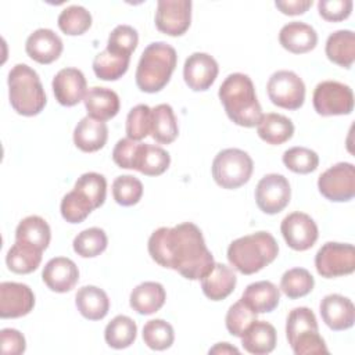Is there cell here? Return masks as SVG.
I'll list each match as a JSON object with an SVG mask.
<instances>
[{
	"instance_id": "cell-1",
	"label": "cell",
	"mask_w": 355,
	"mask_h": 355,
	"mask_svg": "<svg viewBox=\"0 0 355 355\" xmlns=\"http://www.w3.org/2000/svg\"><path fill=\"white\" fill-rule=\"evenodd\" d=\"M147 247L158 265L173 269L189 280H201L215 263L200 227L191 222L158 227L151 233Z\"/></svg>"
},
{
	"instance_id": "cell-2",
	"label": "cell",
	"mask_w": 355,
	"mask_h": 355,
	"mask_svg": "<svg viewBox=\"0 0 355 355\" xmlns=\"http://www.w3.org/2000/svg\"><path fill=\"white\" fill-rule=\"evenodd\" d=\"M218 96L229 119L239 126L252 128L263 116L254 83L245 73H230L222 82Z\"/></svg>"
},
{
	"instance_id": "cell-3",
	"label": "cell",
	"mask_w": 355,
	"mask_h": 355,
	"mask_svg": "<svg viewBox=\"0 0 355 355\" xmlns=\"http://www.w3.org/2000/svg\"><path fill=\"white\" fill-rule=\"evenodd\" d=\"M279 254L275 237L268 232H257L233 240L227 248V261L243 275H252L273 262Z\"/></svg>"
},
{
	"instance_id": "cell-4",
	"label": "cell",
	"mask_w": 355,
	"mask_h": 355,
	"mask_svg": "<svg viewBox=\"0 0 355 355\" xmlns=\"http://www.w3.org/2000/svg\"><path fill=\"white\" fill-rule=\"evenodd\" d=\"M176 50L165 42L150 43L140 55L136 68V85L141 92L157 93L162 90L176 68Z\"/></svg>"
},
{
	"instance_id": "cell-5",
	"label": "cell",
	"mask_w": 355,
	"mask_h": 355,
	"mask_svg": "<svg viewBox=\"0 0 355 355\" xmlns=\"http://www.w3.org/2000/svg\"><path fill=\"white\" fill-rule=\"evenodd\" d=\"M8 97L15 112L33 116L46 105V93L39 75L26 64H17L8 72Z\"/></svg>"
},
{
	"instance_id": "cell-6",
	"label": "cell",
	"mask_w": 355,
	"mask_h": 355,
	"mask_svg": "<svg viewBox=\"0 0 355 355\" xmlns=\"http://www.w3.org/2000/svg\"><path fill=\"white\" fill-rule=\"evenodd\" d=\"M286 336L295 355L329 354L324 340L319 334L316 316L306 306L294 308L286 322Z\"/></svg>"
},
{
	"instance_id": "cell-7",
	"label": "cell",
	"mask_w": 355,
	"mask_h": 355,
	"mask_svg": "<svg viewBox=\"0 0 355 355\" xmlns=\"http://www.w3.org/2000/svg\"><path fill=\"white\" fill-rule=\"evenodd\" d=\"M254 169L252 158L240 148H226L212 161V178L222 189H237L245 184Z\"/></svg>"
},
{
	"instance_id": "cell-8",
	"label": "cell",
	"mask_w": 355,
	"mask_h": 355,
	"mask_svg": "<svg viewBox=\"0 0 355 355\" xmlns=\"http://www.w3.org/2000/svg\"><path fill=\"white\" fill-rule=\"evenodd\" d=\"M312 103L315 111L322 116L348 115L354 110V93L348 85L323 80L315 87Z\"/></svg>"
},
{
	"instance_id": "cell-9",
	"label": "cell",
	"mask_w": 355,
	"mask_h": 355,
	"mask_svg": "<svg viewBox=\"0 0 355 355\" xmlns=\"http://www.w3.org/2000/svg\"><path fill=\"white\" fill-rule=\"evenodd\" d=\"M315 266L326 279L351 275L355 270V248L348 243H324L315 255Z\"/></svg>"
},
{
	"instance_id": "cell-10",
	"label": "cell",
	"mask_w": 355,
	"mask_h": 355,
	"mask_svg": "<svg viewBox=\"0 0 355 355\" xmlns=\"http://www.w3.org/2000/svg\"><path fill=\"white\" fill-rule=\"evenodd\" d=\"M266 90L269 100L284 110H298L305 100V85L293 71L282 69L272 73Z\"/></svg>"
},
{
	"instance_id": "cell-11",
	"label": "cell",
	"mask_w": 355,
	"mask_h": 355,
	"mask_svg": "<svg viewBox=\"0 0 355 355\" xmlns=\"http://www.w3.org/2000/svg\"><path fill=\"white\" fill-rule=\"evenodd\" d=\"M320 194L334 202L349 201L355 196V166L338 162L326 169L318 179Z\"/></svg>"
},
{
	"instance_id": "cell-12",
	"label": "cell",
	"mask_w": 355,
	"mask_h": 355,
	"mask_svg": "<svg viewBox=\"0 0 355 355\" xmlns=\"http://www.w3.org/2000/svg\"><path fill=\"white\" fill-rule=\"evenodd\" d=\"M291 197V189L288 180L279 173L265 175L257 184L255 201L258 208L268 214L275 215L283 211Z\"/></svg>"
},
{
	"instance_id": "cell-13",
	"label": "cell",
	"mask_w": 355,
	"mask_h": 355,
	"mask_svg": "<svg viewBox=\"0 0 355 355\" xmlns=\"http://www.w3.org/2000/svg\"><path fill=\"white\" fill-rule=\"evenodd\" d=\"M191 22L190 0H159L155 11V26L169 36H182Z\"/></svg>"
},
{
	"instance_id": "cell-14",
	"label": "cell",
	"mask_w": 355,
	"mask_h": 355,
	"mask_svg": "<svg viewBox=\"0 0 355 355\" xmlns=\"http://www.w3.org/2000/svg\"><path fill=\"white\" fill-rule=\"evenodd\" d=\"M287 245L295 251L309 250L318 240L319 230L315 220L304 212L288 214L280 225Z\"/></svg>"
},
{
	"instance_id": "cell-15",
	"label": "cell",
	"mask_w": 355,
	"mask_h": 355,
	"mask_svg": "<svg viewBox=\"0 0 355 355\" xmlns=\"http://www.w3.org/2000/svg\"><path fill=\"white\" fill-rule=\"evenodd\" d=\"M35 306V294L29 286L17 282L0 283V316L14 319L28 315Z\"/></svg>"
},
{
	"instance_id": "cell-16",
	"label": "cell",
	"mask_w": 355,
	"mask_h": 355,
	"mask_svg": "<svg viewBox=\"0 0 355 355\" xmlns=\"http://www.w3.org/2000/svg\"><path fill=\"white\" fill-rule=\"evenodd\" d=\"M219 72L216 60L207 53H193L184 61L183 78L186 85L194 92L208 90Z\"/></svg>"
},
{
	"instance_id": "cell-17",
	"label": "cell",
	"mask_w": 355,
	"mask_h": 355,
	"mask_svg": "<svg viewBox=\"0 0 355 355\" xmlns=\"http://www.w3.org/2000/svg\"><path fill=\"white\" fill-rule=\"evenodd\" d=\"M53 92L55 100L65 107L76 105L86 96V78L78 68H62L53 79Z\"/></svg>"
},
{
	"instance_id": "cell-18",
	"label": "cell",
	"mask_w": 355,
	"mask_h": 355,
	"mask_svg": "<svg viewBox=\"0 0 355 355\" xmlns=\"http://www.w3.org/2000/svg\"><path fill=\"white\" fill-rule=\"evenodd\" d=\"M320 315L327 327L341 331L352 327L355 322V306L352 301L341 294H329L320 301Z\"/></svg>"
},
{
	"instance_id": "cell-19",
	"label": "cell",
	"mask_w": 355,
	"mask_h": 355,
	"mask_svg": "<svg viewBox=\"0 0 355 355\" xmlns=\"http://www.w3.org/2000/svg\"><path fill=\"white\" fill-rule=\"evenodd\" d=\"M42 279L44 284L55 293L71 291L79 280L76 263L65 257L51 258L43 268Z\"/></svg>"
},
{
	"instance_id": "cell-20",
	"label": "cell",
	"mask_w": 355,
	"mask_h": 355,
	"mask_svg": "<svg viewBox=\"0 0 355 355\" xmlns=\"http://www.w3.org/2000/svg\"><path fill=\"white\" fill-rule=\"evenodd\" d=\"M62 40L51 29L40 28L32 32L25 43L26 54L39 64H51L62 53Z\"/></svg>"
},
{
	"instance_id": "cell-21",
	"label": "cell",
	"mask_w": 355,
	"mask_h": 355,
	"mask_svg": "<svg viewBox=\"0 0 355 355\" xmlns=\"http://www.w3.org/2000/svg\"><path fill=\"white\" fill-rule=\"evenodd\" d=\"M279 42L283 49L293 54H304L313 50L318 44L316 31L300 21L286 24L279 32Z\"/></svg>"
},
{
	"instance_id": "cell-22",
	"label": "cell",
	"mask_w": 355,
	"mask_h": 355,
	"mask_svg": "<svg viewBox=\"0 0 355 355\" xmlns=\"http://www.w3.org/2000/svg\"><path fill=\"white\" fill-rule=\"evenodd\" d=\"M237 283V277L227 265L215 262L212 269L201 279V288L211 301H222L229 297Z\"/></svg>"
},
{
	"instance_id": "cell-23",
	"label": "cell",
	"mask_w": 355,
	"mask_h": 355,
	"mask_svg": "<svg viewBox=\"0 0 355 355\" xmlns=\"http://www.w3.org/2000/svg\"><path fill=\"white\" fill-rule=\"evenodd\" d=\"M108 139V128L105 122L92 116L82 118L73 130V143L83 153H94L103 148Z\"/></svg>"
},
{
	"instance_id": "cell-24",
	"label": "cell",
	"mask_w": 355,
	"mask_h": 355,
	"mask_svg": "<svg viewBox=\"0 0 355 355\" xmlns=\"http://www.w3.org/2000/svg\"><path fill=\"white\" fill-rule=\"evenodd\" d=\"M83 103L87 115L103 122L114 118L118 114L121 105L119 97L114 90L100 86L90 87L86 92Z\"/></svg>"
},
{
	"instance_id": "cell-25",
	"label": "cell",
	"mask_w": 355,
	"mask_h": 355,
	"mask_svg": "<svg viewBox=\"0 0 355 355\" xmlns=\"http://www.w3.org/2000/svg\"><path fill=\"white\" fill-rule=\"evenodd\" d=\"M166 300L165 288L157 282H143L136 286L129 297L133 311L140 315H151L162 308Z\"/></svg>"
},
{
	"instance_id": "cell-26",
	"label": "cell",
	"mask_w": 355,
	"mask_h": 355,
	"mask_svg": "<svg viewBox=\"0 0 355 355\" xmlns=\"http://www.w3.org/2000/svg\"><path fill=\"white\" fill-rule=\"evenodd\" d=\"M243 348L254 355H265L275 349L277 343L276 329L265 320H255L240 337Z\"/></svg>"
},
{
	"instance_id": "cell-27",
	"label": "cell",
	"mask_w": 355,
	"mask_h": 355,
	"mask_svg": "<svg viewBox=\"0 0 355 355\" xmlns=\"http://www.w3.org/2000/svg\"><path fill=\"white\" fill-rule=\"evenodd\" d=\"M75 305L79 313L89 320H101L110 311L107 293L96 286H83L75 295Z\"/></svg>"
},
{
	"instance_id": "cell-28",
	"label": "cell",
	"mask_w": 355,
	"mask_h": 355,
	"mask_svg": "<svg viewBox=\"0 0 355 355\" xmlns=\"http://www.w3.org/2000/svg\"><path fill=\"white\" fill-rule=\"evenodd\" d=\"M241 300L257 313L272 312L277 308L280 301L279 288L268 280L251 283L245 287Z\"/></svg>"
},
{
	"instance_id": "cell-29",
	"label": "cell",
	"mask_w": 355,
	"mask_h": 355,
	"mask_svg": "<svg viewBox=\"0 0 355 355\" xmlns=\"http://www.w3.org/2000/svg\"><path fill=\"white\" fill-rule=\"evenodd\" d=\"M327 58L343 67L351 68L355 60V33L349 29H340L333 32L326 40Z\"/></svg>"
},
{
	"instance_id": "cell-30",
	"label": "cell",
	"mask_w": 355,
	"mask_h": 355,
	"mask_svg": "<svg viewBox=\"0 0 355 355\" xmlns=\"http://www.w3.org/2000/svg\"><path fill=\"white\" fill-rule=\"evenodd\" d=\"M258 136L272 146H279L288 141L294 135V125L291 119L282 114H265L257 125Z\"/></svg>"
},
{
	"instance_id": "cell-31",
	"label": "cell",
	"mask_w": 355,
	"mask_h": 355,
	"mask_svg": "<svg viewBox=\"0 0 355 355\" xmlns=\"http://www.w3.org/2000/svg\"><path fill=\"white\" fill-rule=\"evenodd\" d=\"M153 139L161 144L172 143L178 135V121L169 104H158L151 108V133Z\"/></svg>"
},
{
	"instance_id": "cell-32",
	"label": "cell",
	"mask_w": 355,
	"mask_h": 355,
	"mask_svg": "<svg viewBox=\"0 0 355 355\" xmlns=\"http://www.w3.org/2000/svg\"><path fill=\"white\" fill-rule=\"evenodd\" d=\"M42 250L22 241L14 243L6 255L8 269L18 275H26L36 270L42 262Z\"/></svg>"
},
{
	"instance_id": "cell-33",
	"label": "cell",
	"mask_w": 355,
	"mask_h": 355,
	"mask_svg": "<svg viewBox=\"0 0 355 355\" xmlns=\"http://www.w3.org/2000/svg\"><path fill=\"white\" fill-rule=\"evenodd\" d=\"M51 232L49 223L37 215L24 218L15 230V240L28 243L39 250H46L50 244Z\"/></svg>"
},
{
	"instance_id": "cell-34",
	"label": "cell",
	"mask_w": 355,
	"mask_h": 355,
	"mask_svg": "<svg viewBox=\"0 0 355 355\" xmlns=\"http://www.w3.org/2000/svg\"><path fill=\"white\" fill-rule=\"evenodd\" d=\"M171 164V155L166 150L154 144L140 143L135 169L146 176L162 175Z\"/></svg>"
},
{
	"instance_id": "cell-35",
	"label": "cell",
	"mask_w": 355,
	"mask_h": 355,
	"mask_svg": "<svg viewBox=\"0 0 355 355\" xmlns=\"http://www.w3.org/2000/svg\"><path fill=\"white\" fill-rule=\"evenodd\" d=\"M130 55H123L104 49L93 60V71L101 80H116L122 78L129 68Z\"/></svg>"
},
{
	"instance_id": "cell-36",
	"label": "cell",
	"mask_w": 355,
	"mask_h": 355,
	"mask_svg": "<svg viewBox=\"0 0 355 355\" xmlns=\"http://www.w3.org/2000/svg\"><path fill=\"white\" fill-rule=\"evenodd\" d=\"M137 334L135 320L126 315L115 316L104 330L105 343L115 349H123L133 344Z\"/></svg>"
},
{
	"instance_id": "cell-37",
	"label": "cell",
	"mask_w": 355,
	"mask_h": 355,
	"mask_svg": "<svg viewBox=\"0 0 355 355\" xmlns=\"http://www.w3.org/2000/svg\"><path fill=\"white\" fill-rule=\"evenodd\" d=\"M73 190L80 193L93 207V209L104 204L107 196V180L97 172H86L78 178Z\"/></svg>"
},
{
	"instance_id": "cell-38",
	"label": "cell",
	"mask_w": 355,
	"mask_h": 355,
	"mask_svg": "<svg viewBox=\"0 0 355 355\" xmlns=\"http://www.w3.org/2000/svg\"><path fill=\"white\" fill-rule=\"evenodd\" d=\"M315 279L309 270L304 268H293L283 273L280 280L282 291L291 300L301 298L312 291Z\"/></svg>"
},
{
	"instance_id": "cell-39",
	"label": "cell",
	"mask_w": 355,
	"mask_h": 355,
	"mask_svg": "<svg viewBox=\"0 0 355 355\" xmlns=\"http://www.w3.org/2000/svg\"><path fill=\"white\" fill-rule=\"evenodd\" d=\"M108 244L107 234L100 227H89L82 230L73 239V251L82 258H93L100 255Z\"/></svg>"
},
{
	"instance_id": "cell-40",
	"label": "cell",
	"mask_w": 355,
	"mask_h": 355,
	"mask_svg": "<svg viewBox=\"0 0 355 355\" xmlns=\"http://www.w3.org/2000/svg\"><path fill=\"white\" fill-rule=\"evenodd\" d=\"M173 327L164 319H151L143 327V341L151 349L164 351L173 344Z\"/></svg>"
},
{
	"instance_id": "cell-41",
	"label": "cell",
	"mask_w": 355,
	"mask_h": 355,
	"mask_svg": "<svg viewBox=\"0 0 355 355\" xmlns=\"http://www.w3.org/2000/svg\"><path fill=\"white\" fill-rule=\"evenodd\" d=\"M92 26V14L82 6H69L58 15V28L69 36L83 35Z\"/></svg>"
},
{
	"instance_id": "cell-42",
	"label": "cell",
	"mask_w": 355,
	"mask_h": 355,
	"mask_svg": "<svg viewBox=\"0 0 355 355\" xmlns=\"http://www.w3.org/2000/svg\"><path fill=\"white\" fill-rule=\"evenodd\" d=\"M283 164L294 173H311L319 165L318 154L306 147H291L283 153Z\"/></svg>"
},
{
	"instance_id": "cell-43",
	"label": "cell",
	"mask_w": 355,
	"mask_h": 355,
	"mask_svg": "<svg viewBox=\"0 0 355 355\" xmlns=\"http://www.w3.org/2000/svg\"><path fill=\"white\" fill-rule=\"evenodd\" d=\"M143 196L141 182L132 175H122L115 178L112 182V197L123 207L135 205L140 201Z\"/></svg>"
},
{
	"instance_id": "cell-44",
	"label": "cell",
	"mask_w": 355,
	"mask_h": 355,
	"mask_svg": "<svg viewBox=\"0 0 355 355\" xmlns=\"http://www.w3.org/2000/svg\"><path fill=\"white\" fill-rule=\"evenodd\" d=\"M126 135L139 141L151 133V108L146 104L135 105L126 116Z\"/></svg>"
},
{
	"instance_id": "cell-45",
	"label": "cell",
	"mask_w": 355,
	"mask_h": 355,
	"mask_svg": "<svg viewBox=\"0 0 355 355\" xmlns=\"http://www.w3.org/2000/svg\"><path fill=\"white\" fill-rule=\"evenodd\" d=\"M257 312H254L241 298L234 302L226 313V329L234 337H241L252 322L257 320Z\"/></svg>"
},
{
	"instance_id": "cell-46",
	"label": "cell",
	"mask_w": 355,
	"mask_h": 355,
	"mask_svg": "<svg viewBox=\"0 0 355 355\" xmlns=\"http://www.w3.org/2000/svg\"><path fill=\"white\" fill-rule=\"evenodd\" d=\"M61 215L69 223L83 222L93 211L92 204L76 190L67 193L61 200Z\"/></svg>"
},
{
	"instance_id": "cell-47",
	"label": "cell",
	"mask_w": 355,
	"mask_h": 355,
	"mask_svg": "<svg viewBox=\"0 0 355 355\" xmlns=\"http://www.w3.org/2000/svg\"><path fill=\"white\" fill-rule=\"evenodd\" d=\"M137 43H139V35L133 26L118 25L110 33L105 49L118 54L130 55L136 50Z\"/></svg>"
},
{
	"instance_id": "cell-48",
	"label": "cell",
	"mask_w": 355,
	"mask_h": 355,
	"mask_svg": "<svg viewBox=\"0 0 355 355\" xmlns=\"http://www.w3.org/2000/svg\"><path fill=\"white\" fill-rule=\"evenodd\" d=\"M140 143L126 137L116 141L112 150V159L114 162L123 169H135L136 158L139 153Z\"/></svg>"
},
{
	"instance_id": "cell-49",
	"label": "cell",
	"mask_w": 355,
	"mask_h": 355,
	"mask_svg": "<svg viewBox=\"0 0 355 355\" xmlns=\"http://www.w3.org/2000/svg\"><path fill=\"white\" fill-rule=\"evenodd\" d=\"M354 3L351 0H320L318 11L320 17L330 22H340L351 15Z\"/></svg>"
},
{
	"instance_id": "cell-50",
	"label": "cell",
	"mask_w": 355,
	"mask_h": 355,
	"mask_svg": "<svg viewBox=\"0 0 355 355\" xmlns=\"http://www.w3.org/2000/svg\"><path fill=\"white\" fill-rule=\"evenodd\" d=\"M0 344L1 352L4 355H19L25 352L26 341L22 333L15 329H3L0 331Z\"/></svg>"
},
{
	"instance_id": "cell-51",
	"label": "cell",
	"mask_w": 355,
	"mask_h": 355,
	"mask_svg": "<svg viewBox=\"0 0 355 355\" xmlns=\"http://www.w3.org/2000/svg\"><path fill=\"white\" fill-rule=\"evenodd\" d=\"M275 6L286 15H301L312 6V0H277Z\"/></svg>"
},
{
	"instance_id": "cell-52",
	"label": "cell",
	"mask_w": 355,
	"mask_h": 355,
	"mask_svg": "<svg viewBox=\"0 0 355 355\" xmlns=\"http://www.w3.org/2000/svg\"><path fill=\"white\" fill-rule=\"evenodd\" d=\"M240 351L229 343H218L209 349V354H239Z\"/></svg>"
}]
</instances>
